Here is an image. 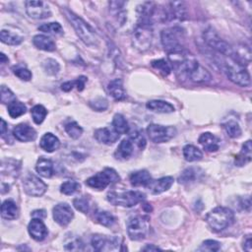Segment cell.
I'll return each mask as SVG.
<instances>
[{
    "mask_svg": "<svg viewBox=\"0 0 252 252\" xmlns=\"http://www.w3.org/2000/svg\"><path fill=\"white\" fill-rule=\"evenodd\" d=\"M216 61L232 83L240 87H248L250 85V75L246 67L235 59L230 56L221 55V57L217 58Z\"/></svg>",
    "mask_w": 252,
    "mask_h": 252,
    "instance_id": "obj_1",
    "label": "cell"
},
{
    "mask_svg": "<svg viewBox=\"0 0 252 252\" xmlns=\"http://www.w3.org/2000/svg\"><path fill=\"white\" fill-rule=\"evenodd\" d=\"M169 60L177 75L186 76L187 78L191 71L199 64L194 55L184 49L169 53Z\"/></svg>",
    "mask_w": 252,
    "mask_h": 252,
    "instance_id": "obj_2",
    "label": "cell"
},
{
    "mask_svg": "<svg viewBox=\"0 0 252 252\" xmlns=\"http://www.w3.org/2000/svg\"><path fill=\"white\" fill-rule=\"evenodd\" d=\"M206 221L213 231L220 232L233 224L234 213L227 207H216L208 213Z\"/></svg>",
    "mask_w": 252,
    "mask_h": 252,
    "instance_id": "obj_3",
    "label": "cell"
},
{
    "mask_svg": "<svg viewBox=\"0 0 252 252\" xmlns=\"http://www.w3.org/2000/svg\"><path fill=\"white\" fill-rule=\"evenodd\" d=\"M64 13L66 18L69 20L73 26L76 34L81 39V41L87 46H95L98 43V35L96 31L81 17L77 16L73 12L65 9Z\"/></svg>",
    "mask_w": 252,
    "mask_h": 252,
    "instance_id": "obj_4",
    "label": "cell"
},
{
    "mask_svg": "<svg viewBox=\"0 0 252 252\" xmlns=\"http://www.w3.org/2000/svg\"><path fill=\"white\" fill-rule=\"evenodd\" d=\"M138 22L153 25L154 22H165L168 20V11L154 2H143L137 6Z\"/></svg>",
    "mask_w": 252,
    "mask_h": 252,
    "instance_id": "obj_5",
    "label": "cell"
},
{
    "mask_svg": "<svg viewBox=\"0 0 252 252\" xmlns=\"http://www.w3.org/2000/svg\"><path fill=\"white\" fill-rule=\"evenodd\" d=\"M154 32L152 25L138 22L132 33V46L140 52L147 51L153 43Z\"/></svg>",
    "mask_w": 252,
    "mask_h": 252,
    "instance_id": "obj_6",
    "label": "cell"
},
{
    "mask_svg": "<svg viewBox=\"0 0 252 252\" xmlns=\"http://www.w3.org/2000/svg\"><path fill=\"white\" fill-rule=\"evenodd\" d=\"M146 195L140 191H124V192H109L107 201L114 206L131 208L145 200Z\"/></svg>",
    "mask_w": 252,
    "mask_h": 252,
    "instance_id": "obj_7",
    "label": "cell"
},
{
    "mask_svg": "<svg viewBox=\"0 0 252 252\" xmlns=\"http://www.w3.org/2000/svg\"><path fill=\"white\" fill-rule=\"evenodd\" d=\"M120 180L118 174L113 169H104L102 172L96 174L86 180V184L96 190H103L111 183H116Z\"/></svg>",
    "mask_w": 252,
    "mask_h": 252,
    "instance_id": "obj_8",
    "label": "cell"
},
{
    "mask_svg": "<svg viewBox=\"0 0 252 252\" xmlns=\"http://www.w3.org/2000/svg\"><path fill=\"white\" fill-rule=\"evenodd\" d=\"M183 30L179 27L168 28L163 30L161 33L162 45L168 53L183 49L181 46Z\"/></svg>",
    "mask_w": 252,
    "mask_h": 252,
    "instance_id": "obj_9",
    "label": "cell"
},
{
    "mask_svg": "<svg viewBox=\"0 0 252 252\" xmlns=\"http://www.w3.org/2000/svg\"><path fill=\"white\" fill-rule=\"evenodd\" d=\"M203 39L207 46H209L211 49L216 50L221 55H232V47L228 45L225 40H223L213 28H208L204 31Z\"/></svg>",
    "mask_w": 252,
    "mask_h": 252,
    "instance_id": "obj_10",
    "label": "cell"
},
{
    "mask_svg": "<svg viewBox=\"0 0 252 252\" xmlns=\"http://www.w3.org/2000/svg\"><path fill=\"white\" fill-rule=\"evenodd\" d=\"M149 232L148 219L141 216H134L127 221V233L131 240H143Z\"/></svg>",
    "mask_w": 252,
    "mask_h": 252,
    "instance_id": "obj_11",
    "label": "cell"
},
{
    "mask_svg": "<svg viewBox=\"0 0 252 252\" xmlns=\"http://www.w3.org/2000/svg\"><path fill=\"white\" fill-rule=\"evenodd\" d=\"M147 134L154 143H166L176 135V129L174 126H163L159 124H150L147 127Z\"/></svg>",
    "mask_w": 252,
    "mask_h": 252,
    "instance_id": "obj_12",
    "label": "cell"
},
{
    "mask_svg": "<svg viewBox=\"0 0 252 252\" xmlns=\"http://www.w3.org/2000/svg\"><path fill=\"white\" fill-rule=\"evenodd\" d=\"M25 4L27 14L33 19L43 20L51 16V10L47 2L39 1V0H29Z\"/></svg>",
    "mask_w": 252,
    "mask_h": 252,
    "instance_id": "obj_13",
    "label": "cell"
},
{
    "mask_svg": "<svg viewBox=\"0 0 252 252\" xmlns=\"http://www.w3.org/2000/svg\"><path fill=\"white\" fill-rule=\"evenodd\" d=\"M23 187L25 192L32 197H41L48 189V185L40 177L33 174H29L25 177L23 181Z\"/></svg>",
    "mask_w": 252,
    "mask_h": 252,
    "instance_id": "obj_14",
    "label": "cell"
},
{
    "mask_svg": "<svg viewBox=\"0 0 252 252\" xmlns=\"http://www.w3.org/2000/svg\"><path fill=\"white\" fill-rule=\"evenodd\" d=\"M91 244L97 251H109L118 247L120 244V239L117 236L95 234L91 239Z\"/></svg>",
    "mask_w": 252,
    "mask_h": 252,
    "instance_id": "obj_15",
    "label": "cell"
},
{
    "mask_svg": "<svg viewBox=\"0 0 252 252\" xmlns=\"http://www.w3.org/2000/svg\"><path fill=\"white\" fill-rule=\"evenodd\" d=\"M54 221L61 227H66L70 224L74 217V212L67 203H59L52 210Z\"/></svg>",
    "mask_w": 252,
    "mask_h": 252,
    "instance_id": "obj_16",
    "label": "cell"
},
{
    "mask_svg": "<svg viewBox=\"0 0 252 252\" xmlns=\"http://www.w3.org/2000/svg\"><path fill=\"white\" fill-rule=\"evenodd\" d=\"M28 231L33 239L36 241H43L46 239V237L49 234V230L45 223L42 221V219L34 218L29 226H28Z\"/></svg>",
    "mask_w": 252,
    "mask_h": 252,
    "instance_id": "obj_17",
    "label": "cell"
},
{
    "mask_svg": "<svg viewBox=\"0 0 252 252\" xmlns=\"http://www.w3.org/2000/svg\"><path fill=\"white\" fill-rule=\"evenodd\" d=\"M13 136L21 142H31L37 138V132L32 126L21 123L13 129Z\"/></svg>",
    "mask_w": 252,
    "mask_h": 252,
    "instance_id": "obj_18",
    "label": "cell"
},
{
    "mask_svg": "<svg viewBox=\"0 0 252 252\" xmlns=\"http://www.w3.org/2000/svg\"><path fill=\"white\" fill-rule=\"evenodd\" d=\"M120 134L117 133L114 129L107 127L99 128L95 131V138L98 142L104 145H112L119 139Z\"/></svg>",
    "mask_w": 252,
    "mask_h": 252,
    "instance_id": "obj_19",
    "label": "cell"
},
{
    "mask_svg": "<svg viewBox=\"0 0 252 252\" xmlns=\"http://www.w3.org/2000/svg\"><path fill=\"white\" fill-rule=\"evenodd\" d=\"M174 181H175L174 177L165 176L157 180H152L148 185V187L153 194H161L163 192L168 191L173 186Z\"/></svg>",
    "mask_w": 252,
    "mask_h": 252,
    "instance_id": "obj_20",
    "label": "cell"
},
{
    "mask_svg": "<svg viewBox=\"0 0 252 252\" xmlns=\"http://www.w3.org/2000/svg\"><path fill=\"white\" fill-rule=\"evenodd\" d=\"M198 141L207 152L213 153L217 152L220 149V140L210 132H205L201 134Z\"/></svg>",
    "mask_w": 252,
    "mask_h": 252,
    "instance_id": "obj_21",
    "label": "cell"
},
{
    "mask_svg": "<svg viewBox=\"0 0 252 252\" xmlns=\"http://www.w3.org/2000/svg\"><path fill=\"white\" fill-rule=\"evenodd\" d=\"M243 66L247 65L251 61V51L247 46L238 45L236 48H232V55L230 56Z\"/></svg>",
    "mask_w": 252,
    "mask_h": 252,
    "instance_id": "obj_22",
    "label": "cell"
},
{
    "mask_svg": "<svg viewBox=\"0 0 252 252\" xmlns=\"http://www.w3.org/2000/svg\"><path fill=\"white\" fill-rule=\"evenodd\" d=\"M134 152L133 149V143L130 139H124L120 142L119 146L116 149V152L114 154L115 159L120 161H126L128 160Z\"/></svg>",
    "mask_w": 252,
    "mask_h": 252,
    "instance_id": "obj_23",
    "label": "cell"
},
{
    "mask_svg": "<svg viewBox=\"0 0 252 252\" xmlns=\"http://www.w3.org/2000/svg\"><path fill=\"white\" fill-rule=\"evenodd\" d=\"M0 39L3 44L8 46H19L24 41V36L20 32L2 29L0 33Z\"/></svg>",
    "mask_w": 252,
    "mask_h": 252,
    "instance_id": "obj_24",
    "label": "cell"
},
{
    "mask_svg": "<svg viewBox=\"0 0 252 252\" xmlns=\"http://www.w3.org/2000/svg\"><path fill=\"white\" fill-rule=\"evenodd\" d=\"M175 19L183 21L186 18V6L182 1H175L170 3V10L168 11V19Z\"/></svg>",
    "mask_w": 252,
    "mask_h": 252,
    "instance_id": "obj_25",
    "label": "cell"
},
{
    "mask_svg": "<svg viewBox=\"0 0 252 252\" xmlns=\"http://www.w3.org/2000/svg\"><path fill=\"white\" fill-rule=\"evenodd\" d=\"M40 147L48 153H52L58 150L60 147V141L55 135L49 132L42 137L40 141Z\"/></svg>",
    "mask_w": 252,
    "mask_h": 252,
    "instance_id": "obj_26",
    "label": "cell"
},
{
    "mask_svg": "<svg viewBox=\"0 0 252 252\" xmlns=\"http://www.w3.org/2000/svg\"><path fill=\"white\" fill-rule=\"evenodd\" d=\"M36 171L38 174H40V176L46 178H50L54 174V166L52 161L44 157L40 158L36 165Z\"/></svg>",
    "mask_w": 252,
    "mask_h": 252,
    "instance_id": "obj_27",
    "label": "cell"
},
{
    "mask_svg": "<svg viewBox=\"0 0 252 252\" xmlns=\"http://www.w3.org/2000/svg\"><path fill=\"white\" fill-rule=\"evenodd\" d=\"M188 79H190L194 83H208L211 81L212 76L210 72L204 68L200 63L191 71V73L188 75Z\"/></svg>",
    "mask_w": 252,
    "mask_h": 252,
    "instance_id": "obj_28",
    "label": "cell"
},
{
    "mask_svg": "<svg viewBox=\"0 0 252 252\" xmlns=\"http://www.w3.org/2000/svg\"><path fill=\"white\" fill-rule=\"evenodd\" d=\"M33 44L37 49L45 51H54L56 49V45L53 40L45 35L35 36L33 39Z\"/></svg>",
    "mask_w": 252,
    "mask_h": 252,
    "instance_id": "obj_29",
    "label": "cell"
},
{
    "mask_svg": "<svg viewBox=\"0 0 252 252\" xmlns=\"http://www.w3.org/2000/svg\"><path fill=\"white\" fill-rule=\"evenodd\" d=\"M107 90L110 96L115 101H123L126 98V94L123 88V83L121 79H114L110 81L107 85Z\"/></svg>",
    "mask_w": 252,
    "mask_h": 252,
    "instance_id": "obj_30",
    "label": "cell"
},
{
    "mask_svg": "<svg viewBox=\"0 0 252 252\" xmlns=\"http://www.w3.org/2000/svg\"><path fill=\"white\" fill-rule=\"evenodd\" d=\"M151 181H152V176L150 173L146 170L135 172L130 176V183L135 187L148 186Z\"/></svg>",
    "mask_w": 252,
    "mask_h": 252,
    "instance_id": "obj_31",
    "label": "cell"
},
{
    "mask_svg": "<svg viewBox=\"0 0 252 252\" xmlns=\"http://www.w3.org/2000/svg\"><path fill=\"white\" fill-rule=\"evenodd\" d=\"M146 106L151 111L158 112V113H172L175 111V107L173 104H171L166 101H161V100L150 101L147 102Z\"/></svg>",
    "mask_w": 252,
    "mask_h": 252,
    "instance_id": "obj_32",
    "label": "cell"
},
{
    "mask_svg": "<svg viewBox=\"0 0 252 252\" xmlns=\"http://www.w3.org/2000/svg\"><path fill=\"white\" fill-rule=\"evenodd\" d=\"M1 216L5 220H15L19 216V208L13 200H5L1 206Z\"/></svg>",
    "mask_w": 252,
    "mask_h": 252,
    "instance_id": "obj_33",
    "label": "cell"
},
{
    "mask_svg": "<svg viewBox=\"0 0 252 252\" xmlns=\"http://www.w3.org/2000/svg\"><path fill=\"white\" fill-rule=\"evenodd\" d=\"M252 157V145L251 140H247L241 148L240 153L235 157V165L238 167L245 166L246 164L250 163Z\"/></svg>",
    "mask_w": 252,
    "mask_h": 252,
    "instance_id": "obj_34",
    "label": "cell"
},
{
    "mask_svg": "<svg viewBox=\"0 0 252 252\" xmlns=\"http://www.w3.org/2000/svg\"><path fill=\"white\" fill-rule=\"evenodd\" d=\"M112 126H113V129L119 134H126L129 132L128 122H127V120H126V118L120 113H116L113 116Z\"/></svg>",
    "mask_w": 252,
    "mask_h": 252,
    "instance_id": "obj_35",
    "label": "cell"
},
{
    "mask_svg": "<svg viewBox=\"0 0 252 252\" xmlns=\"http://www.w3.org/2000/svg\"><path fill=\"white\" fill-rule=\"evenodd\" d=\"M95 220L97 223L103 227H110L115 224V218L112 214L102 211V210H98L95 212Z\"/></svg>",
    "mask_w": 252,
    "mask_h": 252,
    "instance_id": "obj_36",
    "label": "cell"
},
{
    "mask_svg": "<svg viewBox=\"0 0 252 252\" xmlns=\"http://www.w3.org/2000/svg\"><path fill=\"white\" fill-rule=\"evenodd\" d=\"M17 161L14 160H5L2 162L1 166V175L5 176H11L14 178L19 176V171H20V166H17Z\"/></svg>",
    "mask_w": 252,
    "mask_h": 252,
    "instance_id": "obj_37",
    "label": "cell"
},
{
    "mask_svg": "<svg viewBox=\"0 0 252 252\" xmlns=\"http://www.w3.org/2000/svg\"><path fill=\"white\" fill-rule=\"evenodd\" d=\"M183 157L187 162H196L202 160L203 153L193 145H186L183 148Z\"/></svg>",
    "mask_w": 252,
    "mask_h": 252,
    "instance_id": "obj_38",
    "label": "cell"
},
{
    "mask_svg": "<svg viewBox=\"0 0 252 252\" xmlns=\"http://www.w3.org/2000/svg\"><path fill=\"white\" fill-rule=\"evenodd\" d=\"M223 127L230 138H239L241 136V128L235 120H227L223 123Z\"/></svg>",
    "mask_w": 252,
    "mask_h": 252,
    "instance_id": "obj_39",
    "label": "cell"
},
{
    "mask_svg": "<svg viewBox=\"0 0 252 252\" xmlns=\"http://www.w3.org/2000/svg\"><path fill=\"white\" fill-rule=\"evenodd\" d=\"M27 111L26 105L18 101H15L8 104V113L12 118H17L23 114H25Z\"/></svg>",
    "mask_w": 252,
    "mask_h": 252,
    "instance_id": "obj_40",
    "label": "cell"
},
{
    "mask_svg": "<svg viewBox=\"0 0 252 252\" xmlns=\"http://www.w3.org/2000/svg\"><path fill=\"white\" fill-rule=\"evenodd\" d=\"M31 114L33 117V120L36 124H42L44 122V120L47 117L48 114V110L47 108L42 105V104H37L35 105L32 109H31Z\"/></svg>",
    "mask_w": 252,
    "mask_h": 252,
    "instance_id": "obj_41",
    "label": "cell"
},
{
    "mask_svg": "<svg viewBox=\"0 0 252 252\" xmlns=\"http://www.w3.org/2000/svg\"><path fill=\"white\" fill-rule=\"evenodd\" d=\"M65 131L72 139H79L83 134V128L76 121L67 123L65 125Z\"/></svg>",
    "mask_w": 252,
    "mask_h": 252,
    "instance_id": "obj_42",
    "label": "cell"
},
{
    "mask_svg": "<svg viewBox=\"0 0 252 252\" xmlns=\"http://www.w3.org/2000/svg\"><path fill=\"white\" fill-rule=\"evenodd\" d=\"M81 188V185L79 182L75 180H67L63 182L60 186V192L64 195H73L76 192H78Z\"/></svg>",
    "mask_w": 252,
    "mask_h": 252,
    "instance_id": "obj_43",
    "label": "cell"
},
{
    "mask_svg": "<svg viewBox=\"0 0 252 252\" xmlns=\"http://www.w3.org/2000/svg\"><path fill=\"white\" fill-rule=\"evenodd\" d=\"M197 178V172L193 168L186 169L182 172L180 176L178 177V182L180 184H188L191 182H194Z\"/></svg>",
    "mask_w": 252,
    "mask_h": 252,
    "instance_id": "obj_44",
    "label": "cell"
},
{
    "mask_svg": "<svg viewBox=\"0 0 252 252\" xmlns=\"http://www.w3.org/2000/svg\"><path fill=\"white\" fill-rule=\"evenodd\" d=\"M39 30L41 32L47 33V34H53V35H59L62 34L63 29L61 25L57 22H51V23H46L39 27Z\"/></svg>",
    "mask_w": 252,
    "mask_h": 252,
    "instance_id": "obj_45",
    "label": "cell"
},
{
    "mask_svg": "<svg viewBox=\"0 0 252 252\" xmlns=\"http://www.w3.org/2000/svg\"><path fill=\"white\" fill-rule=\"evenodd\" d=\"M43 68L44 70L49 74V75H56L60 69L59 64L56 60L49 58L43 63Z\"/></svg>",
    "mask_w": 252,
    "mask_h": 252,
    "instance_id": "obj_46",
    "label": "cell"
},
{
    "mask_svg": "<svg viewBox=\"0 0 252 252\" xmlns=\"http://www.w3.org/2000/svg\"><path fill=\"white\" fill-rule=\"evenodd\" d=\"M74 207L83 214H87L90 211V203L86 197H78L73 200Z\"/></svg>",
    "mask_w": 252,
    "mask_h": 252,
    "instance_id": "obj_47",
    "label": "cell"
},
{
    "mask_svg": "<svg viewBox=\"0 0 252 252\" xmlns=\"http://www.w3.org/2000/svg\"><path fill=\"white\" fill-rule=\"evenodd\" d=\"M12 70H13V73L19 79H21L23 81H30L32 79V77H33L32 72L29 69H27L26 67H23V66H20V65L14 66L12 68Z\"/></svg>",
    "mask_w": 252,
    "mask_h": 252,
    "instance_id": "obj_48",
    "label": "cell"
},
{
    "mask_svg": "<svg viewBox=\"0 0 252 252\" xmlns=\"http://www.w3.org/2000/svg\"><path fill=\"white\" fill-rule=\"evenodd\" d=\"M152 66L155 69H157L158 71H160L164 76H168L172 71L170 64L165 59H159V60L152 61Z\"/></svg>",
    "mask_w": 252,
    "mask_h": 252,
    "instance_id": "obj_49",
    "label": "cell"
},
{
    "mask_svg": "<svg viewBox=\"0 0 252 252\" xmlns=\"http://www.w3.org/2000/svg\"><path fill=\"white\" fill-rule=\"evenodd\" d=\"M0 99H1L2 103L10 104L11 102L16 101V96L6 86H1V95H0Z\"/></svg>",
    "mask_w": 252,
    "mask_h": 252,
    "instance_id": "obj_50",
    "label": "cell"
},
{
    "mask_svg": "<svg viewBox=\"0 0 252 252\" xmlns=\"http://www.w3.org/2000/svg\"><path fill=\"white\" fill-rule=\"evenodd\" d=\"M130 140L132 141V143L136 144L140 150H144V148L146 147V139L143 133L139 130H136L130 134Z\"/></svg>",
    "mask_w": 252,
    "mask_h": 252,
    "instance_id": "obj_51",
    "label": "cell"
},
{
    "mask_svg": "<svg viewBox=\"0 0 252 252\" xmlns=\"http://www.w3.org/2000/svg\"><path fill=\"white\" fill-rule=\"evenodd\" d=\"M64 247L66 250L69 251H81L84 249V243L80 238L72 237L65 243Z\"/></svg>",
    "mask_w": 252,
    "mask_h": 252,
    "instance_id": "obj_52",
    "label": "cell"
},
{
    "mask_svg": "<svg viewBox=\"0 0 252 252\" xmlns=\"http://www.w3.org/2000/svg\"><path fill=\"white\" fill-rule=\"evenodd\" d=\"M200 250L203 251H211V252H216L219 251L221 249V243L217 240H213V239H207L205 240L202 244L201 247L199 248Z\"/></svg>",
    "mask_w": 252,
    "mask_h": 252,
    "instance_id": "obj_53",
    "label": "cell"
},
{
    "mask_svg": "<svg viewBox=\"0 0 252 252\" xmlns=\"http://www.w3.org/2000/svg\"><path fill=\"white\" fill-rule=\"evenodd\" d=\"M90 106L97 111H103L107 108L108 102L104 98H97L90 101Z\"/></svg>",
    "mask_w": 252,
    "mask_h": 252,
    "instance_id": "obj_54",
    "label": "cell"
},
{
    "mask_svg": "<svg viewBox=\"0 0 252 252\" xmlns=\"http://www.w3.org/2000/svg\"><path fill=\"white\" fill-rule=\"evenodd\" d=\"M76 87H77V89H78V91H83L84 90V88H85V84H86V82H87V77H85V76H80L79 78H77L76 80Z\"/></svg>",
    "mask_w": 252,
    "mask_h": 252,
    "instance_id": "obj_55",
    "label": "cell"
},
{
    "mask_svg": "<svg viewBox=\"0 0 252 252\" xmlns=\"http://www.w3.org/2000/svg\"><path fill=\"white\" fill-rule=\"evenodd\" d=\"M242 248L248 252L252 251V240H251V235H247L244 240H243V244H242Z\"/></svg>",
    "mask_w": 252,
    "mask_h": 252,
    "instance_id": "obj_56",
    "label": "cell"
},
{
    "mask_svg": "<svg viewBox=\"0 0 252 252\" xmlns=\"http://www.w3.org/2000/svg\"><path fill=\"white\" fill-rule=\"evenodd\" d=\"M74 87H76V81H68V82H65L61 85V89L64 91V92H69L71 91Z\"/></svg>",
    "mask_w": 252,
    "mask_h": 252,
    "instance_id": "obj_57",
    "label": "cell"
},
{
    "mask_svg": "<svg viewBox=\"0 0 252 252\" xmlns=\"http://www.w3.org/2000/svg\"><path fill=\"white\" fill-rule=\"evenodd\" d=\"M32 216L34 218H39V219H44L46 218V212L44 210H36L32 213Z\"/></svg>",
    "mask_w": 252,
    "mask_h": 252,
    "instance_id": "obj_58",
    "label": "cell"
},
{
    "mask_svg": "<svg viewBox=\"0 0 252 252\" xmlns=\"http://www.w3.org/2000/svg\"><path fill=\"white\" fill-rule=\"evenodd\" d=\"M142 250L143 251H158V250H161V248L154 245V244H148L145 247H143Z\"/></svg>",
    "mask_w": 252,
    "mask_h": 252,
    "instance_id": "obj_59",
    "label": "cell"
},
{
    "mask_svg": "<svg viewBox=\"0 0 252 252\" xmlns=\"http://www.w3.org/2000/svg\"><path fill=\"white\" fill-rule=\"evenodd\" d=\"M6 131H7V123H6V121L2 118V119H1V136H2V137H4Z\"/></svg>",
    "mask_w": 252,
    "mask_h": 252,
    "instance_id": "obj_60",
    "label": "cell"
},
{
    "mask_svg": "<svg viewBox=\"0 0 252 252\" xmlns=\"http://www.w3.org/2000/svg\"><path fill=\"white\" fill-rule=\"evenodd\" d=\"M0 57H1V63H5V62H8V58L5 56L4 53H1V55H0Z\"/></svg>",
    "mask_w": 252,
    "mask_h": 252,
    "instance_id": "obj_61",
    "label": "cell"
}]
</instances>
